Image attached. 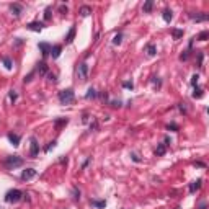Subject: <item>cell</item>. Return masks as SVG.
Masks as SVG:
<instances>
[{
	"mask_svg": "<svg viewBox=\"0 0 209 209\" xmlns=\"http://www.w3.org/2000/svg\"><path fill=\"white\" fill-rule=\"evenodd\" d=\"M165 152H167V146L165 144H158L155 149V155H163Z\"/></svg>",
	"mask_w": 209,
	"mask_h": 209,
	"instance_id": "2e32d148",
	"label": "cell"
},
{
	"mask_svg": "<svg viewBox=\"0 0 209 209\" xmlns=\"http://www.w3.org/2000/svg\"><path fill=\"white\" fill-rule=\"evenodd\" d=\"M172 144V139L170 137H165V146H170Z\"/></svg>",
	"mask_w": 209,
	"mask_h": 209,
	"instance_id": "b9f144b4",
	"label": "cell"
},
{
	"mask_svg": "<svg viewBox=\"0 0 209 209\" xmlns=\"http://www.w3.org/2000/svg\"><path fill=\"white\" fill-rule=\"evenodd\" d=\"M30 142H31V149H30V157H38V154H39V144H38V139L36 137H31L30 139Z\"/></svg>",
	"mask_w": 209,
	"mask_h": 209,
	"instance_id": "5b68a950",
	"label": "cell"
},
{
	"mask_svg": "<svg viewBox=\"0 0 209 209\" xmlns=\"http://www.w3.org/2000/svg\"><path fill=\"white\" fill-rule=\"evenodd\" d=\"M61 51H62V47L59 44H56L51 47V56H52V59H57V57L61 56Z\"/></svg>",
	"mask_w": 209,
	"mask_h": 209,
	"instance_id": "7c38bea8",
	"label": "cell"
},
{
	"mask_svg": "<svg viewBox=\"0 0 209 209\" xmlns=\"http://www.w3.org/2000/svg\"><path fill=\"white\" fill-rule=\"evenodd\" d=\"M198 78H199V77H198L196 74L191 77V85H193V87H196V85H198Z\"/></svg>",
	"mask_w": 209,
	"mask_h": 209,
	"instance_id": "f546056e",
	"label": "cell"
},
{
	"mask_svg": "<svg viewBox=\"0 0 209 209\" xmlns=\"http://www.w3.org/2000/svg\"><path fill=\"white\" fill-rule=\"evenodd\" d=\"M42 28H44V25H42V23H38V21H33V23L28 25V30H31V31H41Z\"/></svg>",
	"mask_w": 209,
	"mask_h": 209,
	"instance_id": "30bf717a",
	"label": "cell"
},
{
	"mask_svg": "<svg viewBox=\"0 0 209 209\" xmlns=\"http://www.w3.org/2000/svg\"><path fill=\"white\" fill-rule=\"evenodd\" d=\"M162 18H163V21L170 23V21L173 20V12H172L170 8H165V10H163V13H162Z\"/></svg>",
	"mask_w": 209,
	"mask_h": 209,
	"instance_id": "9c48e42d",
	"label": "cell"
},
{
	"mask_svg": "<svg viewBox=\"0 0 209 209\" xmlns=\"http://www.w3.org/2000/svg\"><path fill=\"white\" fill-rule=\"evenodd\" d=\"M8 141L12 142V146L13 147H18L20 146V136H17V134H8Z\"/></svg>",
	"mask_w": 209,
	"mask_h": 209,
	"instance_id": "8fae6325",
	"label": "cell"
},
{
	"mask_svg": "<svg viewBox=\"0 0 209 209\" xmlns=\"http://www.w3.org/2000/svg\"><path fill=\"white\" fill-rule=\"evenodd\" d=\"M172 34H173V39H180L183 36V30H173Z\"/></svg>",
	"mask_w": 209,
	"mask_h": 209,
	"instance_id": "d4e9b609",
	"label": "cell"
},
{
	"mask_svg": "<svg viewBox=\"0 0 209 209\" xmlns=\"http://www.w3.org/2000/svg\"><path fill=\"white\" fill-rule=\"evenodd\" d=\"M90 203L95 206V207H98V209H103L105 206H106V201H98V199H92Z\"/></svg>",
	"mask_w": 209,
	"mask_h": 209,
	"instance_id": "ffe728a7",
	"label": "cell"
},
{
	"mask_svg": "<svg viewBox=\"0 0 209 209\" xmlns=\"http://www.w3.org/2000/svg\"><path fill=\"white\" fill-rule=\"evenodd\" d=\"M97 97V92H95V88H88V92H87V95H85V98L87 100H90V98H95Z\"/></svg>",
	"mask_w": 209,
	"mask_h": 209,
	"instance_id": "cb8c5ba5",
	"label": "cell"
},
{
	"mask_svg": "<svg viewBox=\"0 0 209 209\" xmlns=\"http://www.w3.org/2000/svg\"><path fill=\"white\" fill-rule=\"evenodd\" d=\"M56 146H57V142H56V141H52V142H49V146H47L44 150H46V152H49V150H51V149H54Z\"/></svg>",
	"mask_w": 209,
	"mask_h": 209,
	"instance_id": "f1b7e54d",
	"label": "cell"
},
{
	"mask_svg": "<svg viewBox=\"0 0 209 209\" xmlns=\"http://www.w3.org/2000/svg\"><path fill=\"white\" fill-rule=\"evenodd\" d=\"M131 158H132L134 162H141V158H139V155H137V154H131Z\"/></svg>",
	"mask_w": 209,
	"mask_h": 209,
	"instance_id": "d590c367",
	"label": "cell"
},
{
	"mask_svg": "<svg viewBox=\"0 0 209 209\" xmlns=\"http://www.w3.org/2000/svg\"><path fill=\"white\" fill-rule=\"evenodd\" d=\"M199 209H206V203H203V204H201V206H199Z\"/></svg>",
	"mask_w": 209,
	"mask_h": 209,
	"instance_id": "ee69618b",
	"label": "cell"
},
{
	"mask_svg": "<svg viewBox=\"0 0 209 209\" xmlns=\"http://www.w3.org/2000/svg\"><path fill=\"white\" fill-rule=\"evenodd\" d=\"M168 129H172V131H178V126L175 124V122H172V124H168Z\"/></svg>",
	"mask_w": 209,
	"mask_h": 209,
	"instance_id": "e575fe53",
	"label": "cell"
},
{
	"mask_svg": "<svg viewBox=\"0 0 209 209\" xmlns=\"http://www.w3.org/2000/svg\"><path fill=\"white\" fill-rule=\"evenodd\" d=\"M74 38H75V26H72L70 31H69L67 36H66V42H67V44H70V42L74 41Z\"/></svg>",
	"mask_w": 209,
	"mask_h": 209,
	"instance_id": "5bb4252c",
	"label": "cell"
},
{
	"mask_svg": "<svg viewBox=\"0 0 209 209\" xmlns=\"http://www.w3.org/2000/svg\"><path fill=\"white\" fill-rule=\"evenodd\" d=\"M3 66L7 70H12L13 69V64H12V59L10 57H3Z\"/></svg>",
	"mask_w": 209,
	"mask_h": 209,
	"instance_id": "7402d4cb",
	"label": "cell"
},
{
	"mask_svg": "<svg viewBox=\"0 0 209 209\" xmlns=\"http://www.w3.org/2000/svg\"><path fill=\"white\" fill-rule=\"evenodd\" d=\"M152 7H154V2H152V0H147V2L144 3V7H142L144 13H149V12H152Z\"/></svg>",
	"mask_w": 209,
	"mask_h": 209,
	"instance_id": "ac0fdd59",
	"label": "cell"
},
{
	"mask_svg": "<svg viewBox=\"0 0 209 209\" xmlns=\"http://www.w3.org/2000/svg\"><path fill=\"white\" fill-rule=\"evenodd\" d=\"M34 177H36V170L34 168H26V170L21 172V180H23V182H28V180H31Z\"/></svg>",
	"mask_w": 209,
	"mask_h": 209,
	"instance_id": "8992f818",
	"label": "cell"
},
{
	"mask_svg": "<svg viewBox=\"0 0 209 209\" xmlns=\"http://www.w3.org/2000/svg\"><path fill=\"white\" fill-rule=\"evenodd\" d=\"M38 72H39L41 75H47V66H46L44 62H39L38 64Z\"/></svg>",
	"mask_w": 209,
	"mask_h": 209,
	"instance_id": "e0dca14e",
	"label": "cell"
},
{
	"mask_svg": "<svg viewBox=\"0 0 209 209\" xmlns=\"http://www.w3.org/2000/svg\"><path fill=\"white\" fill-rule=\"evenodd\" d=\"M122 87H124V88H134V83L132 82H124V83H122Z\"/></svg>",
	"mask_w": 209,
	"mask_h": 209,
	"instance_id": "1f68e13d",
	"label": "cell"
},
{
	"mask_svg": "<svg viewBox=\"0 0 209 209\" xmlns=\"http://www.w3.org/2000/svg\"><path fill=\"white\" fill-rule=\"evenodd\" d=\"M185 105H186V103H180V106H178L182 113H186V106H185Z\"/></svg>",
	"mask_w": 209,
	"mask_h": 209,
	"instance_id": "8d00e7d4",
	"label": "cell"
},
{
	"mask_svg": "<svg viewBox=\"0 0 209 209\" xmlns=\"http://www.w3.org/2000/svg\"><path fill=\"white\" fill-rule=\"evenodd\" d=\"M121 38H122V34L118 33L116 36H114V39H113V44H121Z\"/></svg>",
	"mask_w": 209,
	"mask_h": 209,
	"instance_id": "83f0119b",
	"label": "cell"
},
{
	"mask_svg": "<svg viewBox=\"0 0 209 209\" xmlns=\"http://www.w3.org/2000/svg\"><path fill=\"white\" fill-rule=\"evenodd\" d=\"M154 85H157V87H160V80H157V77H154Z\"/></svg>",
	"mask_w": 209,
	"mask_h": 209,
	"instance_id": "60d3db41",
	"label": "cell"
},
{
	"mask_svg": "<svg viewBox=\"0 0 209 209\" xmlns=\"http://www.w3.org/2000/svg\"><path fill=\"white\" fill-rule=\"evenodd\" d=\"M44 18H46V20H49V18H51V7H47V8H46V13H44Z\"/></svg>",
	"mask_w": 209,
	"mask_h": 209,
	"instance_id": "836d02e7",
	"label": "cell"
},
{
	"mask_svg": "<svg viewBox=\"0 0 209 209\" xmlns=\"http://www.w3.org/2000/svg\"><path fill=\"white\" fill-rule=\"evenodd\" d=\"M191 17V20H194V21H207V15L206 13H203V15H190Z\"/></svg>",
	"mask_w": 209,
	"mask_h": 209,
	"instance_id": "d6986e66",
	"label": "cell"
},
{
	"mask_svg": "<svg viewBox=\"0 0 209 209\" xmlns=\"http://www.w3.org/2000/svg\"><path fill=\"white\" fill-rule=\"evenodd\" d=\"M75 75H77V78L80 82H87V78H88V66H87V62L78 64V67L75 70Z\"/></svg>",
	"mask_w": 209,
	"mask_h": 209,
	"instance_id": "3957f363",
	"label": "cell"
},
{
	"mask_svg": "<svg viewBox=\"0 0 209 209\" xmlns=\"http://www.w3.org/2000/svg\"><path fill=\"white\" fill-rule=\"evenodd\" d=\"M207 36H209V33H207V31H203V33H199L198 39H199V41H206V39H207Z\"/></svg>",
	"mask_w": 209,
	"mask_h": 209,
	"instance_id": "4316f807",
	"label": "cell"
},
{
	"mask_svg": "<svg viewBox=\"0 0 209 209\" xmlns=\"http://www.w3.org/2000/svg\"><path fill=\"white\" fill-rule=\"evenodd\" d=\"M201 183H203V180H201V178H198L196 182H193V183L190 185V193H194L196 190H199V188H201Z\"/></svg>",
	"mask_w": 209,
	"mask_h": 209,
	"instance_id": "4fadbf2b",
	"label": "cell"
},
{
	"mask_svg": "<svg viewBox=\"0 0 209 209\" xmlns=\"http://www.w3.org/2000/svg\"><path fill=\"white\" fill-rule=\"evenodd\" d=\"M3 165H5V168L13 170V168L21 167V165H23V158H21L20 155H10V157H7V158H5Z\"/></svg>",
	"mask_w": 209,
	"mask_h": 209,
	"instance_id": "6da1fadb",
	"label": "cell"
},
{
	"mask_svg": "<svg viewBox=\"0 0 209 209\" xmlns=\"http://www.w3.org/2000/svg\"><path fill=\"white\" fill-rule=\"evenodd\" d=\"M59 12H61V13H64V15H66V13H67V7H64V5H62L61 8H59Z\"/></svg>",
	"mask_w": 209,
	"mask_h": 209,
	"instance_id": "74e56055",
	"label": "cell"
},
{
	"mask_svg": "<svg viewBox=\"0 0 209 209\" xmlns=\"http://www.w3.org/2000/svg\"><path fill=\"white\" fill-rule=\"evenodd\" d=\"M59 102H61V105L74 103V90H72V88H66V90L59 92Z\"/></svg>",
	"mask_w": 209,
	"mask_h": 209,
	"instance_id": "7a4b0ae2",
	"label": "cell"
},
{
	"mask_svg": "<svg viewBox=\"0 0 209 209\" xmlns=\"http://www.w3.org/2000/svg\"><path fill=\"white\" fill-rule=\"evenodd\" d=\"M203 97V90H201L199 87H194V90H193V98H201Z\"/></svg>",
	"mask_w": 209,
	"mask_h": 209,
	"instance_id": "603a6c76",
	"label": "cell"
},
{
	"mask_svg": "<svg viewBox=\"0 0 209 209\" xmlns=\"http://www.w3.org/2000/svg\"><path fill=\"white\" fill-rule=\"evenodd\" d=\"M8 97H10V100H12L13 103H15V102H17V98H18V95H17V92H15V90H10Z\"/></svg>",
	"mask_w": 209,
	"mask_h": 209,
	"instance_id": "484cf974",
	"label": "cell"
},
{
	"mask_svg": "<svg viewBox=\"0 0 209 209\" xmlns=\"http://www.w3.org/2000/svg\"><path fill=\"white\" fill-rule=\"evenodd\" d=\"M90 13H92V8H90V7H87V5H83L82 8H80V15L82 17H88Z\"/></svg>",
	"mask_w": 209,
	"mask_h": 209,
	"instance_id": "44dd1931",
	"label": "cell"
},
{
	"mask_svg": "<svg viewBox=\"0 0 209 209\" xmlns=\"http://www.w3.org/2000/svg\"><path fill=\"white\" fill-rule=\"evenodd\" d=\"M47 77H49V80H51V82H56V75L54 74H47Z\"/></svg>",
	"mask_w": 209,
	"mask_h": 209,
	"instance_id": "f35d334b",
	"label": "cell"
},
{
	"mask_svg": "<svg viewBox=\"0 0 209 209\" xmlns=\"http://www.w3.org/2000/svg\"><path fill=\"white\" fill-rule=\"evenodd\" d=\"M54 124H56L57 127H59V126H62V124H67V119H66V118H64V119H61V121H56V122H54Z\"/></svg>",
	"mask_w": 209,
	"mask_h": 209,
	"instance_id": "d6a6232c",
	"label": "cell"
},
{
	"mask_svg": "<svg viewBox=\"0 0 209 209\" xmlns=\"http://www.w3.org/2000/svg\"><path fill=\"white\" fill-rule=\"evenodd\" d=\"M111 106L118 108V106H121V102H111Z\"/></svg>",
	"mask_w": 209,
	"mask_h": 209,
	"instance_id": "ab89813d",
	"label": "cell"
},
{
	"mask_svg": "<svg viewBox=\"0 0 209 209\" xmlns=\"http://www.w3.org/2000/svg\"><path fill=\"white\" fill-rule=\"evenodd\" d=\"M10 12H12V15L20 17L21 12H23V7H21L20 3H12V5H10Z\"/></svg>",
	"mask_w": 209,
	"mask_h": 209,
	"instance_id": "52a82bcc",
	"label": "cell"
},
{
	"mask_svg": "<svg viewBox=\"0 0 209 209\" xmlns=\"http://www.w3.org/2000/svg\"><path fill=\"white\" fill-rule=\"evenodd\" d=\"M38 47L41 49V51H42V56L46 57L47 54H51V47H52V46H49L47 42H39V44H38Z\"/></svg>",
	"mask_w": 209,
	"mask_h": 209,
	"instance_id": "ba28073f",
	"label": "cell"
},
{
	"mask_svg": "<svg viewBox=\"0 0 209 209\" xmlns=\"http://www.w3.org/2000/svg\"><path fill=\"white\" fill-rule=\"evenodd\" d=\"M194 165H196V167H204V163H203V162H196Z\"/></svg>",
	"mask_w": 209,
	"mask_h": 209,
	"instance_id": "7bdbcfd3",
	"label": "cell"
},
{
	"mask_svg": "<svg viewBox=\"0 0 209 209\" xmlns=\"http://www.w3.org/2000/svg\"><path fill=\"white\" fill-rule=\"evenodd\" d=\"M146 52H147L149 57H154V56L157 54V47H155L154 44H147V46H146Z\"/></svg>",
	"mask_w": 209,
	"mask_h": 209,
	"instance_id": "9a60e30c",
	"label": "cell"
},
{
	"mask_svg": "<svg viewBox=\"0 0 209 209\" xmlns=\"http://www.w3.org/2000/svg\"><path fill=\"white\" fill-rule=\"evenodd\" d=\"M74 199H80V190H77V188H74Z\"/></svg>",
	"mask_w": 209,
	"mask_h": 209,
	"instance_id": "4dcf8cb0",
	"label": "cell"
},
{
	"mask_svg": "<svg viewBox=\"0 0 209 209\" xmlns=\"http://www.w3.org/2000/svg\"><path fill=\"white\" fill-rule=\"evenodd\" d=\"M21 196H23V191L15 188V190H10L5 194V201L7 203H18V201L21 199Z\"/></svg>",
	"mask_w": 209,
	"mask_h": 209,
	"instance_id": "277c9868",
	"label": "cell"
}]
</instances>
